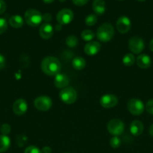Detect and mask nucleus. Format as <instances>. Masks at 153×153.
I'll use <instances>...</instances> for the list:
<instances>
[{
    "mask_svg": "<svg viewBox=\"0 0 153 153\" xmlns=\"http://www.w3.org/2000/svg\"><path fill=\"white\" fill-rule=\"evenodd\" d=\"M59 98L62 102L65 104H73L76 102L77 94L73 87H66L60 91Z\"/></svg>",
    "mask_w": 153,
    "mask_h": 153,
    "instance_id": "20e7f679",
    "label": "nucleus"
},
{
    "mask_svg": "<svg viewBox=\"0 0 153 153\" xmlns=\"http://www.w3.org/2000/svg\"><path fill=\"white\" fill-rule=\"evenodd\" d=\"M100 43L98 41H90L86 44L84 47V52L86 55L92 56L97 55L100 50Z\"/></svg>",
    "mask_w": 153,
    "mask_h": 153,
    "instance_id": "4468645a",
    "label": "nucleus"
},
{
    "mask_svg": "<svg viewBox=\"0 0 153 153\" xmlns=\"http://www.w3.org/2000/svg\"><path fill=\"white\" fill-rule=\"evenodd\" d=\"M149 49L152 52H153V39L150 41L149 43Z\"/></svg>",
    "mask_w": 153,
    "mask_h": 153,
    "instance_id": "58836bf2",
    "label": "nucleus"
},
{
    "mask_svg": "<svg viewBox=\"0 0 153 153\" xmlns=\"http://www.w3.org/2000/svg\"><path fill=\"white\" fill-rule=\"evenodd\" d=\"M72 67L76 70H81L82 69L85 68L86 65V62L85 59L82 57H76L72 61Z\"/></svg>",
    "mask_w": 153,
    "mask_h": 153,
    "instance_id": "412c9836",
    "label": "nucleus"
},
{
    "mask_svg": "<svg viewBox=\"0 0 153 153\" xmlns=\"http://www.w3.org/2000/svg\"><path fill=\"white\" fill-rule=\"evenodd\" d=\"M73 3L77 6H82L86 4L88 0H72Z\"/></svg>",
    "mask_w": 153,
    "mask_h": 153,
    "instance_id": "473e14b6",
    "label": "nucleus"
},
{
    "mask_svg": "<svg viewBox=\"0 0 153 153\" xmlns=\"http://www.w3.org/2000/svg\"><path fill=\"white\" fill-rule=\"evenodd\" d=\"M52 152V149L50 146H44L42 148L41 153H51Z\"/></svg>",
    "mask_w": 153,
    "mask_h": 153,
    "instance_id": "c9c22d12",
    "label": "nucleus"
},
{
    "mask_svg": "<svg viewBox=\"0 0 153 153\" xmlns=\"http://www.w3.org/2000/svg\"><path fill=\"white\" fill-rule=\"evenodd\" d=\"M6 10V4L3 0H0V14H2Z\"/></svg>",
    "mask_w": 153,
    "mask_h": 153,
    "instance_id": "72a5a7b5",
    "label": "nucleus"
},
{
    "mask_svg": "<svg viewBox=\"0 0 153 153\" xmlns=\"http://www.w3.org/2000/svg\"><path fill=\"white\" fill-rule=\"evenodd\" d=\"M110 143L111 147H112L113 149H117V148L119 147L122 144L121 139H120L118 136H113V137L110 139Z\"/></svg>",
    "mask_w": 153,
    "mask_h": 153,
    "instance_id": "a878e982",
    "label": "nucleus"
},
{
    "mask_svg": "<svg viewBox=\"0 0 153 153\" xmlns=\"http://www.w3.org/2000/svg\"><path fill=\"white\" fill-rule=\"evenodd\" d=\"M114 36L113 26L110 23H104L98 28L96 37L103 43L110 41Z\"/></svg>",
    "mask_w": 153,
    "mask_h": 153,
    "instance_id": "f03ea898",
    "label": "nucleus"
},
{
    "mask_svg": "<svg viewBox=\"0 0 153 153\" xmlns=\"http://www.w3.org/2000/svg\"><path fill=\"white\" fill-rule=\"evenodd\" d=\"M65 43L68 47L70 48H74L76 47V45L78 44V39L74 34L71 35H69L68 37H67L65 40Z\"/></svg>",
    "mask_w": 153,
    "mask_h": 153,
    "instance_id": "b1692460",
    "label": "nucleus"
},
{
    "mask_svg": "<svg viewBox=\"0 0 153 153\" xmlns=\"http://www.w3.org/2000/svg\"><path fill=\"white\" fill-rule=\"evenodd\" d=\"M144 129L143 124L140 120H134L130 125V131L132 135L137 137L142 133Z\"/></svg>",
    "mask_w": 153,
    "mask_h": 153,
    "instance_id": "f3484780",
    "label": "nucleus"
},
{
    "mask_svg": "<svg viewBox=\"0 0 153 153\" xmlns=\"http://www.w3.org/2000/svg\"><path fill=\"white\" fill-rule=\"evenodd\" d=\"M107 130L111 134L118 136L124 131V125L122 120L118 119H112L107 123Z\"/></svg>",
    "mask_w": 153,
    "mask_h": 153,
    "instance_id": "423d86ee",
    "label": "nucleus"
},
{
    "mask_svg": "<svg viewBox=\"0 0 153 153\" xmlns=\"http://www.w3.org/2000/svg\"><path fill=\"white\" fill-rule=\"evenodd\" d=\"M55 0H43V1L46 4H50V3H52Z\"/></svg>",
    "mask_w": 153,
    "mask_h": 153,
    "instance_id": "ea45409f",
    "label": "nucleus"
},
{
    "mask_svg": "<svg viewBox=\"0 0 153 153\" xmlns=\"http://www.w3.org/2000/svg\"><path fill=\"white\" fill-rule=\"evenodd\" d=\"M52 100L47 96H40L34 101V105L38 110L41 111H46L52 107Z\"/></svg>",
    "mask_w": 153,
    "mask_h": 153,
    "instance_id": "0eeeda50",
    "label": "nucleus"
},
{
    "mask_svg": "<svg viewBox=\"0 0 153 153\" xmlns=\"http://www.w3.org/2000/svg\"><path fill=\"white\" fill-rule=\"evenodd\" d=\"M62 28V25H60V24H58V23L56 25V31H61Z\"/></svg>",
    "mask_w": 153,
    "mask_h": 153,
    "instance_id": "4c0bfd02",
    "label": "nucleus"
},
{
    "mask_svg": "<svg viewBox=\"0 0 153 153\" xmlns=\"http://www.w3.org/2000/svg\"><path fill=\"white\" fill-rule=\"evenodd\" d=\"M145 108L148 113L153 115V100H148V101L147 102Z\"/></svg>",
    "mask_w": 153,
    "mask_h": 153,
    "instance_id": "7c9ffc66",
    "label": "nucleus"
},
{
    "mask_svg": "<svg viewBox=\"0 0 153 153\" xmlns=\"http://www.w3.org/2000/svg\"><path fill=\"white\" fill-rule=\"evenodd\" d=\"M39 35L41 38L44 40H48L51 38L53 35V28L50 23H44L42 24L39 29Z\"/></svg>",
    "mask_w": 153,
    "mask_h": 153,
    "instance_id": "2eb2a0df",
    "label": "nucleus"
},
{
    "mask_svg": "<svg viewBox=\"0 0 153 153\" xmlns=\"http://www.w3.org/2000/svg\"><path fill=\"white\" fill-rule=\"evenodd\" d=\"M127 107L128 111L135 116H139L142 114L145 109L143 102L138 99H131L129 100Z\"/></svg>",
    "mask_w": 153,
    "mask_h": 153,
    "instance_id": "39448f33",
    "label": "nucleus"
},
{
    "mask_svg": "<svg viewBox=\"0 0 153 153\" xmlns=\"http://www.w3.org/2000/svg\"><path fill=\"white\" fill-rule=\"evenodd\" d=\"M26 23L32 27H36L40 25L43 21L42 14L40 11L35 9H28L24 14Z\"/></svg>",
    "mask_w": 153,
    "mask_h": 153,
    "instance_id": "7ed1b4c3",
    "label": "nucleus"
},
{
    "mask_svg": "<svg viewBox=\"0 0 153 153\" xmlns=\"http://www.w3.org/2000/svg\"><path fill=\"white\" fill-rule=\"evenodd\" d=\"M10 130H11V128L9 126V124L4 123L2 126L1 128H0V131H1L2 134L3 135H7L10 132Z\"/></svg>",
    "mask_w": 153,
    "mask_h": 153,
    "instance_id": "cd10ccee",
    "label": "nucleus"
},
{
    "mask_svg": "<svg viewBox=\"0 0 153 153\" xmlns=\"http://www.w3.org/2000/svg\"><path fill=\"white\" fill-rule=\"evenodd\" d=\"M69 82V78L68 76L64 73H58L56 75L55 78H54V85L56 88H58V89H63V88H66L68 85Z\"/></svg>",
    "mask_w": 153,
    "mask_h": 153,
    "instance_id": "ddd939ff",
    "label": "nucleus"
},
{
    "mask_svg": "<svg viewBox=\"0 0 153 153\" xmlns=\"http://www.w3.org/2000/svg\"><path fill=\"white\" fill-rule=\"evenodd\" d=\"M94 36H95L94 33L93 32L92 30L89 29H86L81 32V38H82L84 41H92L93 39L94 38Z\"/></svg>",
    "mask_w": 153,
    "mask_h": 153,
    "instance_id": "4be33fe9",
    "label": "nucleus"
},
{
    "mask_svg": "<svg viewBox=\"0 0 153 153\" xmlns=\"http://www.w3.org/2000/svg\"><path fill=\"white\" fill-rule=\"evenodd\" d=\"M97 21H98L97 16L94 14L88 15L85 19L86 25H88V26H93V25H94L96 23H97Z\"/></svg>",
    "mask_w": 153,
    "mask_h": 153,
    "instance_id": "393cba45",
    "label": "nucleus"
},
{
    "mask_svg": "<svg viewBox=\"0 0 153 153\" xmlns=\"http://www.w3.org/2000/svg\"><path fill=\"white\" fill-rule=\"evenodd\" d=\"M26 140H27V138L26 136L19 135L17 137V138H16V143H17V144L19 145L20 146H22L26 144Z\"/></svg>",
    "mask_w": 153,
    "mask_h": 153,
    "instance_id": "c756f323",
    "label": "nucleus"
},
{
    "mask_svg": "<svg viewBox=\"0 0 153 153\" xmlns=\"http://www.w3.org/2000/svg\"><path fill=\"white\" fill-rule=\"evenodd\" d=\"M119 1H124V0H119Z\"/></svg>",
    "mask_w": 153,
    "mask_h": 153,
    "instance_id": "37998d69",
    "label": "nucleus"
},
{
    "mask_svg": "<svg viewBox=\"0 0 153 153\" xmlns=\"http://www.w3.org/2000/svg\"><path fill=\"white\" fill-rule=\"evenodd\" d=\"M59 1H61V2H64V1H65L66 0H58Z\"/></svg>",
    "mask_w": 153,
    "mask_h": 153,
    "instance_id": "a19ab883",
    "label": "nucleus"
},
{
    "mask_svg": "<svg viewBox=\"0 0 153 153\" xmlns=\"http://www.w3.org/2000/svg\"><path fill=\"white\" fill-rule=\"evenodd\" d=\"M8 22L10 26L13 28H20L23 25L24 20L22 16L20 15H14V16H10Z\"/></svg>",
    "mask_w": 153,
    "mask_h": 153,
    "instance_id": "6ab92c4d",
    "label": "nucleus"
},
{
    "mask_svg": "<svg viewBox=\"0 0 153 153\" xmlns=\"http://www.w3.org/2000/svg\"><path fill=\"white\" fill-rule=\"evenodd\" d=\"M92 9L96 14H103L106 10V4L104 0H94L92 3Z\"/></svg>",
    "mask_w": 153,
    "mask_h": 153,
    "instance_id": "a211bd4d",
    "label": "nucleus"
},
{
    "mask_svg": "<svg viewBox=\"0 0 153 153\" xmlns=\"http://www.w3.org/2000/svg\"><path fill=\"white\" fill-rule=\"evenodd\" d=\"M136 64L142 69H147L152 65V59L150 56L146 54H141L136 58Z\"/></svg>",
    "mask_w": 153,
    "mask_h": 153,
    "instance_id": "dca6fc26",
    "label": "nucleus"
},
{
    "mask_svg": "<svg viewBox=\"0 0 153 153\" xmlns=\"http://www.w3.org/2000/svg\"><path fill=\"white\" fill-rule=\"evenodd\" d=\"M131 27V22L130 19L126 16H122L118 17L116 21V28L118 32L121 34H125Z\"/></svg>",
    "mask_w": 153,
    "mask_h": 153,
    "instance_id": "9b49d317",
    "label": "nucleus"
},
{
    "mask_svg": "<svg viewBox=\"0 0 153 153\" xmlns=\"http://www.w3.org/2000/svg\"><path fill=\"white\" fill-rule=\"evenodd\" d=\"M66 153H68V152H66Z\"/></svg>",
    "mask_w": 153,
    "mask_h": 153,
    "instance_id": "c03bdc74",
    "label": "nucleus"
},
{
    "mask_svg": "<svg viewBox=\"0 0 153 153\" xmlns=\"http://www.w3.org/2000/svg\"><path fill=\"white\" fill-rule=\"evenodd\" d=\"M61 67L59 60L52 56H48L44 58L40 64L42 71L49 76H53L59 73Z\"/></svg>",
    "mask_w": 153,
    "mask_h": 153,
    "instance_id": "f257e3e1",
    "label": "nucleus"
},
{
    "mask_svg": "<svg viewBox=\"0 0 153 153\" xmlns=\"http://www.w3.org/2000/svg\"><path fill=\"white\" fill-rule=\"evenodd\" d=\"M137 1H146V0H137Z\"/></svg>",
    "mask_w": 153,
    "mask_h": 153,
    "instance_id": "79ce46f5",
    "label": "nucleus"
},
{
    "mask_svg": "<svg viewBox=\"0 0 153 153\" xmlns=\"http://www.w3.org/2000/svg\"><path fill=\"white\" fill-rule=\"evenodd\" d=\"M129 49L134 54H140L145 48L144 40L141 37L134 36L130 38L128 42Z\"/></svg>",
    "mask_w": 153,
    "mask_h": 153,
    "instance_id": "6e6552de",
    "label": "nucleus"
},
{
    "mask_svg": "<svg viewBox=\"0 0 153 153\" xmlns=\"http://www.w3.org/2000/svg\"><path fill=\"white\" fill-rule=\"evenodd\" d=\"M42 19H43V21H44V22L50 23V22L52 20V16L49 13H44V15H42Z\"/></svg>",
    "mask_w": 153,
    "mask_h": 153,
    "instance_id": "2f4dec72",
    "label": "nucleus"
},
{
    "mask_svg": "<svg viewBox=\"0 0 153 153\" xmlns=\"http://www.w3.org/2000/svg\"><path fill=\"white\" fill-rule=\"evenodd\" d=\"M74 18V13L71 10L64 8L59 10L56 15V20L60 25H68L70 23Z\"/></svg>",
    "mask_w": 153,
    "mask_h": 153,
    "instance_id": "1a4fd4ad",
    "label": "nucleus"
},
{
    "mask_svg": "<svg viewBox=\"0 0 153 153\" xmlns=\"http://www.w3.org/2000/svg\"><path fill=\"white\" fill-rule=\"evenodd\" d=\"M148 133H149L150 135L153 137V124L151 125V126L149 127V129H148Z\"/></svg>",
    "mask_w": 153,
    "mask_h": 153,
    "instance_id": "e433bc0d",
    "label": "nucleus"
},
{
    "mask_svg": "<svg viewBox=\"0 0 153 153\" xmlns=\"http://www.w3.org/2000/svg\"><path fill=\"white\" fill-rule=\"evenodd\" d=\"M24 153H41V150H40L37 146H29L25 149Z\"/></svg>",
    "mask_w": 153,
    "mask_h": 153,
    "instance_id": "c85d7f7f",
    "label": "nucleus"
},
{
    "mask_svg": "<svg viewBox=\"0 0 153 153\" xmlns=\"http://www.w3.org/2000/svg\"><path fill=\"white\" fill-rule=\"evenodd\" d=\"M8 29V22L4 18H0V34L5 32Z\"/></svg>",
    "mask_w": 153,
    "mask_h": 153,
    "instance_id": "bb28decb",
    "label": "nucleus"
},
{
    "mask_svg": "<svg viewBox=\"0 0 153 153\" xmlns=\"http://www.w3.org/2000/svg\"><path fill=\"white\" fill-rule=\"evenodd\" d=\"M5 58H4V57L2 55L0 54V70H1V69H3L5 67Z\"/></svg>",
    "mask_w": 153,
    "mask_h": 153,
    "instance_id": "f704fd0d",
    "label": "nucleus"
},
{
    "mask_svg": "<svg viewBox=\"0 0 153 153\" xmlns=\"http://www.w3.org/2000/svg\"><path fill=\"white\" fill-rule=\"evenodd\" d=\"M10 146V140L7 135H0V152H4Z\"/></svg>",
    "mask_w": 153,
    "mask_h": 153,
    "instance_id": "aec40b11",
    "label": "nucleus"
},
{
    "mask_svg": "<svg viewBox=\"0 0 153 153\" xmlns=\"http://www.w3.org/2000/svg\"><path fill=\"white\" fill-rule=\"evenodd\" d=\"M100 104L104 108H111L118 104V98L113 94H104L100 97Z\"/></svg>",
    "mask_w": 153,
    "mask_h": 153,
    "instance_id": "9d476101",
    "label": "nucleus"
},
{
    "mask_svg": "<svg viewBox=\"0 0 153 153\" xmlns=\"http://www.w3.org/2000/svg\"><path fill=\"white\" fill-rule=\"evenodd\" d=\"M27 110H28V105L26 101L23 99H18L14 103L13 111L15 114L20 116L24 114Z\"/></svg>",
    "mask_w": 153,
    "mask_h": 153,
    "instance_id": "f8f14e48",
    "label": "nucleus"
},
{
    "mask_svg": "<svg viewBox=\"0 0 153 153\" xmlns=\"http://www.w3.org/2000/svg\"><path fill=\"white\" fill-rule=\"evenodd\" d=\"M135 58L134 55L132 53H127L122 58V63L124 66L127 67H130L132 66L135 62Z\"/></svg>",
    "mask_w": 153,
    "mask_h": 153,
    "instance_id": "5701e85b",
    "label": "nucleus"
}]
</instances>
